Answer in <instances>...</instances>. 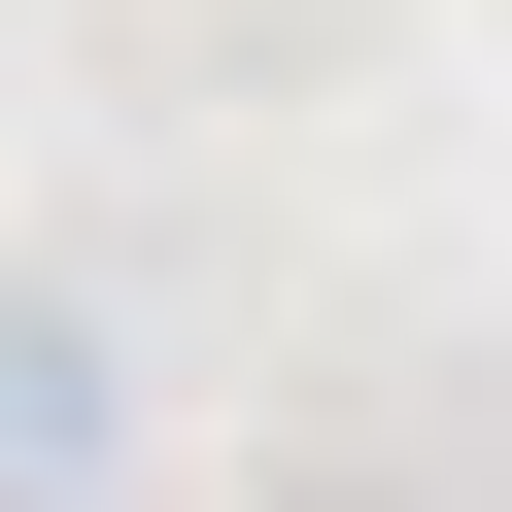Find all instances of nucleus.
Returning <instances> with one entry per match:
<instances>
[{
	"mask_svg": "<svg viewBox=\"0 0 512 512\" xmlns=\"http://www.w3.org/2000/svg\"><path fill=\"white\" fill-rule=\"evenodd\" d=\"M103 478H137V342L69 274H0V512H103Z\"/></svg>",
	"mask_w": 512,
	"mask_h": 512,
	"instance_id": "nucleus-1",
	"label": "nucleus"
},
{
	"mask_svg": "<svg viewBox=\"0 0 512 512\" xmlns=\"http://www.w3.org/2000/svg\"><path fill=\"white\" fill-rule=\"evenodd\" d=\"M274 512H410V478H342V444H308V478H274Z\"/></svg>",
	"mask_w": 512,
	"mask_h": 512,
	"instance_id": "nucleus-2",
	"label": "nucleus"
}]
</instances>
